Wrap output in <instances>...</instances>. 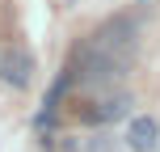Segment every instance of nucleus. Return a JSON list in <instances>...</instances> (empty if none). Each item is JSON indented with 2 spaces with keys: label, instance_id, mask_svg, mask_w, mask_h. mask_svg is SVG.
<instances>
[{
  "label": "nucleus",
  "instance_id": "f257e3e1",
  "mask_svg": "<svg viewBox=\"0 0 160 152\" xmlns=\"http://www.w3.org/2000/svg\"><path fill=\"white\" fill-rule=\"evenodd\" d=\"M131 55H135V25L122 17L88 38L84 55H80V80L84 85H114L127 76Z\"/></svg>",
  "mask_w": 160,
  "mask_h": 152
},
{
  "label": "nucleus",
  "instance_id": "f03ea898",
  "mask_svg": "<svg viewBox=\"0 0 160 152\" xmlns=\"http://www.w3.org/2000/svg\"><path fill=\"white\" fill-rule=\"evenodd\" d=\"M0 80L13 85V89H30V80H34V55L25 47L0 51Z\"/></svg>",
  "mask_w": 160,
  "mask_h": 152
},
{
  "label": "nucleus",
  "instance_id": "7ed1b4c3",
  "mask_svg": "<svg viewBox=\"0 0 160 152\" xmlns=\"http://www.w3.org/2000/svg\"><path fill=\"white\" fill-rule=\"evenodd\" d=\"M127 148L131 152H156L160 148V123L152 114H135L127 127Z\"/></svg>",
  "mask_w": 160,
  "mask_h": 152
},
{
  "label": "nucleus",
  "instance_id": "20e7f679",
  "mask_svg": "<svg viewBox=\"0 0 160 152\" xmlns=\"http://www.w3.org/2000/svg\"><path fill=\"white\" fill-rule=\"evenodd\" d=\"M131 106H135V102H131V93H114V97H105V102H101L97 118H101V123H118V118H127V114H131Z\"/></svg>",
  "mask_w": 160,
  "mask_h": 152
}]
</instances>
